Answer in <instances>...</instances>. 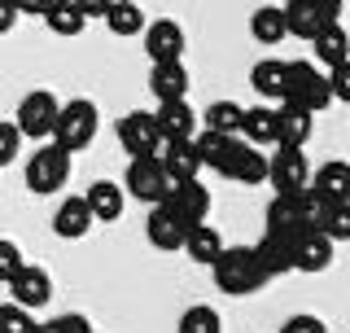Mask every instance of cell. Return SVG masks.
Returning a JSON list of instances; mask_svg holds the SVG:
<instances>
[{
    "instance_id": "cell-19",
    "label": "cell",
    "mask_w": 350,
    "mask_h": 333,
    "mask_svg": "<svg viewBox=\"0 0 350 333\" xmlns=\"http://www.w3.org/2000/svg\"><path fill=\"white\" fill-rule=\"evenodd\" d=\"M145 237H149L153 250H184V237H189V228H184L175 215H167L162 206H153L149 219H145Z\"/></svg>"
},
{
    "instance_id": "cell-41",
    "label": "cell",
    "mask_w": 350,
    "mask_h": 333,
    "mask_svg": "<svg viewBox=\"0 0 350 333\" xmlns=\"http://www.w3.org/2000/svg\"><path fill=\"white\" fill-rule=\"evenodd\" d=\"M14 27H18V5H5V0H0V36L14 31Z\"/></svg>"
},
{
    "instance_id": "cell-5",
    "label": "cell",
    "mask_w": 350,
    "mask_h": 333,
    "mask_svg": "<svg viewBox=\"0 0 350 333\" xmlns=\"http://www.w3.org/2000/svg\"><path fill=\"white\" fill-rule=\"evenodd\" d=\"M57 114H62L57 97H53L49 88H36V92H27V97L18 101V119H14V127H18V136L49 140V136H53V127H57Z\"/></svg>"
},
{
    "instance_id": "cell-23",
    "label": "cell",
    "mask_w": 350,
    "mask_h": 333,
    "mask_svg": "<svg viewBox=\"0 0 350 333\" xmlns=\"http://www.w3.org/2000/svg\"><path fill=\"white\" fill-rule=\"evenodd\" d=\"M311 44H315V62H324L328 71H333V66H342V62H350V31L342 27V22L324 27Z\"/></svg>"
},
{
    "instance_id": "cell-8",
    "label": "cell",
    "mask_w": 350,
    "mask_h": 333,
    "mask_svg": "<svg viewBox=\"0 0 350 333\" xmlns=\"http://www.w3.org/2000/svg\"><path fill=\"white\" fill-rule=\"evenodd\" d=\"M162 210L175 215L184 228H197V224H206V215H211V188H206L202 180L171 184V193L162 197Z\"/></svg>"
},
{
    "instance_id": "cell-7",
    "label": "cell",
    "mask_w": 350,
    "mask_h": 333,
    "mask_svg": "<svg viewBox=\"0 0 350 333\" xmlns=\"http://www.w3.org/2000/svg\"><path fill=\"white\" fill-rule=\"evenodd\" d=\"M267 184L276 188V197H302L311 184V162L302 149H276L267 158Z\"/></svg>"
},
{
    "instance_id": "cell-26",
    "label": "cell",
    "mask_w": 350,
    "mask_h": 333,
    "mask_svg": "<svg viewBox=\"0 0 350 333\" xmlns=\"http://www.w3.org/2000/svg\"><path fill=\"white\" fill-rule=\"evenodd\" d=\"M241 136L245 145H276V110L271 106H250L245 119H241Z\"/></svg>"
},
{
    "instance_id": "cell-16",
    "label": "cell",
    "mask_w": 350,
    "mask_h": 333,
    "mask_svg": "<svg viewBox=\"0 0 350 333\" xmlns=\"http://www.w3.org/2000/svg\"><path fill=\"white\" fill-rule=\"evenodd\" d=\"M158 162H162V171H167L171 184H189V180H197V171H202V158H197L193 140H171V145H162Z\"/></svg>"
},
{
    "instance_id": "cell-36",
    "label": "cell",
    "mask_w": 350,
    "mask_h": 333,
    "mask_svg": "<svg viewBox=\"0 0 350 333\" xmlns=\"http://www.w3.org/2000/svg\"><path fill=\"white\" fill-rule=\"evenodd\" d=\"M320 237H328L333 246H337V241H350V202H346V206H333V210H328V219H324Z\"/></svg>"
},
{
    "instance_id": "cell-39",
    "label": "cell",
    "mask_w": 350,
    "mask_h": 333,
    "mask_svg": "<svg viewBox=\"0 0 350 333\" xmlns=\"http://www.w3.org/2000/svg\"><path fill=\"white\" fill-rule=\"evenodd\" d=\"M18 149H22L18 127H14V123H0V166L14 162V158H18Z\"/></svg>"
},
{
    "instance_id": "cell-12",
    "label": "cell",
    "mask_w": 350,
    "mask_h": 333,
    "mask_svg": "<svg viewBox=\"0 0 350 333\" xmlns=\"http://www.w3.org/2000/svg\"><path fill=\"white\" fill-rule=\"evenodd\" d=\"M145 53L153 66L162 62H184V27L175 18H158L145 27Z\"/></svg>"
},
{
    "instance_id": "cell-22",
    "label": "cell",
    "mask_w": 350,
    "mask_h": 333,
    "mask_svg": "<svg viewBox=\"0 0 350 333\" xmlns=\"http://www.w3.org/2000/svg\"><path fill=\"white\" fill-rule=\"evenodd\" d=\"M53 232L66 241H79L92 232V210H88L83 197H66V202L57 206V215H53Z\"/></svg>"
},
{
    "instance_id": "cell-4",
    "label": "cell",
    "mask_w": 350,
    "mask_h": 333,
    "mask_svg": "<svg viewBox=\"0 0 350 333\" xmlns=\"http://www.w3.org/2000/svg\"><path fill=\"white\" fill-rule=\"evenodd\" d=\"M284 14V31L298 40H315L324 27H333V22H342V5L337 0H289V5H280Z\"/></svg>"
},
{
    "instance_id": "cell-32",
    "label": "cell",
    "mask_w": 350,
    "mask_h": 333,
    "mask_svg": "<svg viewBox=\"0 0 350 333\" xmlns=\"http://www.w3.org/2000/svg\"><path fill=\"white\" fill-rule=\"evenodd\" d=\"M44 22H49L53 36H79V31L88 27V18L79 14V0H62V5H49V14H44Z\"/></svg>"
},
{
    "instance_id": "cell-14",
    "label": "cell",
    "mask_w": 350,
    "mask_h": 333,
    "mask_svg": "<svg viewBox=\"0 0 350 333\" xmlns=\"http://www.w3.org/2000/svg\"><path fill=\"white\" fill-rule=\"evenodd\" d=\"M153 123H158L162 145H171V140H193L197 114H193L189 101H162L158 110H153Z\"/></svg>"
},
{
    "instance_id": "cell-17",
    "label": "cell",
    "mask_w": 350,
    "mask_h": 333,
    "mask_svg": "<svg viewBox=\"0 0 350 333\" xmlns=\"http://www.w3.org/2000/svg\"><path fill=\"white\" fill-rule=\"evenodd\" d=\"M306 188L328 206H346L350 202V162H324Z\"/></svg>"
},
{
    "instance_id": "cell-13",
    "label": "cell",
    "mask_w": 350,
    "mask_h": 333,
    "mask_svg": "<svg viewBox=\"0 0 350 333\" xmlns=\"http://www.w3.org/2000/svg\"><path fill=\"white\" fill-rule=\"evenodd\" d=\"M9 303L14 307H22V312H36V307H44L53 298V276L44 272V268H36V263H22V272L9 281Z\"/></svg>"
},
{
    "instance_id": "cell-27",
    "label": "cell",
    "mask_w": 350,
    "mask_h": 333,
    "mask_svg": "<svg viewBox=\"0 0 350 333\" xmlns=\"http://www.w3.org/2000/svg\"><path fill=\"white\" fill-rule=\"evenodd\" d=\"M241 140L237 136H215V132H202V136H193V149H197V158H202V166H211V171L224 175V166L228 158L237 153Z\"/></svg>"
},
{
    "instance_id": "cell-31",
    "label": "cell",
    "mask_w": 350,
    "mask_h": 333,
    "mask_svg": "<svg viewBox=\"0 0 350 333\" xmlns=\"http://www.w3.org/2000/svg\"><path fill=\"white\" fill-rule=\"evenodd\" d=\"M202 119H206V132H215V136H237L241 119H245V106H237V101H211Z\"/></svg>"
},
{
    "instance_id": "cell-1",
    "label": "cell",
    "mask_w": 350,
    "mask_h": 333,
    "mask_svg": "<svg viewBox=\"0 0 350 333\" xmlns=\"http://www.w3.org/2000/svg\"><path fill=\"white\" fill-rule=\"evenodd\" d=\"M211 272H215V285L224 294H232V298H250L271 281V276L262 272L254 246H224V254L215 259Z\"/></svg>"
},
{
    "instance_id": "cell-20",
    "label": "cell",
    "mask_w": 350,
    "mask_h": 333,
    "mask_svg": "<svg viewBox=\"0 0 350 333\" xmlns=\"http://www.w3.org/2000/svg\"><path fill=\"white\" fill-rule=\"evenodd\" d=\"M149 92L162 101H184V92H189V71H184V62H162L149 71Z\"/></svg>"
},
{
    "instance_id": "cell-2",
    "label": "cell",
    "mask_w": 350,
    "mask_h": 333,
    "mask_svg": "<svg viewBox=\"0 0 350 333\" xmlns=\"http://www.w3.org/2000/svg\"><path fill=\"white\" fill-rule=\"evenodd\" d=\"M333 101L328 92V75L315 71V62H284V106H298L306 114H320V110Z\"/></svg>"
},
{
    "instance_id": "cell-6",
    "label": "cell",
    "mask_w": 350,
    "mask_h": 333,
    "mask_svg": "<svg viewBox=\"0 0 350 333\" xmlns=\"http://www.w3.org/2000/svg\"><path fill=\"white\" fill-rule=\"evenodd\" d=\"M70 180V153L57 149V145H40L36 153L27 158V188L31 193H57Z\"/></svg>"
},
{
    "instance_id": "cell-25",
    "label": "cell",
    "mask_w": 350,
    "mask_h": 333,
    "mask_svg": "<svg viewBox=\"0 0 350 333\" xmlns=\"http://www.w3.org/2000/svg\"><path fill=\"white\" fill-rule=\"evenodd\" d=\"M328 263H333V241L320 232H306L293 250V272H324Z\"/></svg>"
},
{
    "instance_id": "cell-21",
    "label": "cell",
    "mask_w": 350,
    "mask_h": 333,
    "mask_svg": "<svg viewBox=\"0 0 350 333\" xmlns=\"http://www.w3.org/2000/svg\"><path fill=\"white\" fill-rule=\"evenodd\" d=\"M224 175H228V180H237V184H262V180H267V153H258L254 145L241 140L237 153L224 166Z\"/></svg>"
},
{
    "instance_id": "cell-18",
    "label": "cell",
    "mask_w": 350,
    "mask_h": 333,
    "mask_svg": "<svg viewBox=\"0 0 350 333\" xmlns=\"http://www.w3.org/2000/svg\"><path fill=\"white\" fill-rule=\"evenodd\" d=\"M83 202L92 210V224H114V219L123 215V206H127V193H123V184H114V180H96L83 193Z\"/></svg>"
},
{
    "instance_id": "cell-15",
    "label": "cell",
    "mask_w": 350,
    "mask_h": 333,
    "mask_svg": "<svg viewBox=\"0 0 350 333\" xmlns=\"http://www.w3.org/2000/svg\"><path fill=\"white\" fill-rule=\"evenodd\" d=\"M315 132V119L298 106H276V149H302Z\"/></svg>"
},
{
    "instance_id": "cell-3",
    "label": "cell",
    "mask_w": 350,
    "mask_h": 333,
    "mask_svg": "<svg viewBox=\"0 0 350 333\" xmlns=\"http://www.w3.org/2000/svg\"><path fill=\"white\" fill-rule=\"evenodd\" d=\"M96 127H101V114L88 97H75V101L62 106L57 114V127H53V145L66 149V153H79L96 140Z\"/></svg>"
},
{
    "instance_id": "cell-10",
    "label": "cell",
    "mask_w": 350,
    "mask_h": 333,
    "mask_svg": "<svg viewBox=\"0 0 350 333\" xmlns=\"http://www.w3.org/2000/svg\"><path fill=\"white\" fill-rule=\"evenodd\" d=\"M118 145H123L131 158H158L162 136H158V123H153L149 110H131V114L118 119Z\"/></svg>"
},
{
    "instance_id": "cell-29",
    "label": "cell",
    "mask_w": 350,
    "mask_h": 333,
    "mask_svg": "<svg viewBox=\"0 0 350 333\" xmlns=\"http://www.w3.org/2000/svg\"><path fill=\"white\" fill-rule=\"evenodd\" d=\"M105 27L114 31V36H140V31L149 27L145 22V9L131 5V0H114V5H105Z\"/></svg>"
},
{
    "instance_id": "cell-30",
    "label": "cell",
    "mask_w": 350,
    "mask_h": 333,
    "mask_svg": "<svg viewBox=\"0 0 350 333\" xmlns=\"http://www.w3.org/2000/svg\"><path fill=\"white\" fill-rule=\"evenodd\" d=\"M250 36H254L258 44H280L289 31H284V14H280V5H262L250 14Z\"/></svg>"
},
{
    "instance_id": "cell-9",
    "label": "cell",
    "mask_w": 350,
    "mask_h": 333,
    "mask_svg": "<svg viewBox=\"0 0 350 333\" xmlns=\"http://www.w3.org/2000/svg\"><path fill=\"white\" fill-rule=\"evenodd\" d=\"M123 193L140 197V202H149V206H162V197L171 193V180H167V171H162V162L158 158H131Z\"/></svg>"
},
{
    "instance_id": "cell-11",
    "label": "cell",
    "mask_w": 350,
    "mask_h": 333,
    "mask_svg": "<svg viewBox=\"0 0 350 333\" xmlns=\"http://www.w3.org/2000/svg\"><path fill=\"white\" fill-rule=\"evenodd\" d=\"M311 232V219H306V206L302 197H271L267 206V237H280V241H298Z\"/></svg>"
},
{
    "instance_id": "cell-34",
    "label": "cell",
    "mask_w": 350,
    "mask_h": 333,
    "mask_svg": "<svg viewBox=\"0 0 350 333\" xmlns=\"http://www.w3.org/2000/svg\"><path fill=\"white\" fill-rule=\"evenodd\" d=\"M36 333H92V320L79 312H66V316H53L44 325H36Z\"/></svg>"
},
{
    "instance_id": "cell-28",
    "label": "cell",
    "mask_w": 350,
    "mask_h": 333,
    "mask_svg": "<svg viewBox=\"0 0 350 333\" xmlns=\"http://www.w3.org/2000/svg\"><path fill=\"white\" fill-rule=\"evenodd\" d=\"M250 84H254V92L267 97V101H284V62H280V58H262V62H254V71H250Z\"/></svg>"
},
{
    "instance_id": "cell-38",
    "label": "cell",
    "mask_w": 350,
    "mask_h": 333,
    "mask_svg": "<svg viewBox=\"0 0 350 333\" xmlns=\"http://www.w3.org/2000/svg\"><path fill=\"white\" fill-rule=\"evenodd\" d=\"M328 92H333V101H346L350 106V62H342V66L328 71Z\"/></svg>"
},
{
    "instance_id": "cell-24",
    "label": "cell",
    "mask_w": 350,
    "mask_h": 333,
    "mask_svg": "<svg viewBox=\"0 0 350 333\" xmlns=\"http://www.w3.org/2000/svg\"><path fill=\"white\" fill-rule=\"evenodd\" d=\"M184 254H189L193 263H206V268H215V259L224 254V237H219L215 224H197L189 228V237H184Z\"/></svg>"
},
{
    "instance_id": "cell-37",
    "label": "cell",
    "mask_w": 350,
    "mask_h": 333,
    "mask_svg": "<svg viewBox=\"0 0 350 333\" xmlns=\"http://www.w3.org/2000/svg\"><path fill=\"white\" fill-rule=\"evenodd\" d=\"M18 272H22V250L14 246V241L0 237V285H9Z\"/></svg>"
},
{
    "instance_id": "cell-40",
    "label": "cell",
    "mask_w": 350,
    "mask_h": 333,
    "mask_svg": "<svg viewBox=\"0 0 350 333\" xmlns=\"http://www.w3.org/2000/svg\"><path fill=\"white\" fill-rule=\"evenodd\" d=\"M276 333H328V329H324L320 316H289Z\"/></svg>"
},
{
    "instance_id": "cell-33",
    "label": "cell",
    "mask_w": 350,
    "mask_h": 333,
    "mask_svg": "<svg viewBox=\"0 0 350 333\" xmlns=\"http://www.w3.org/2000/svg\"><path fill=\"white\" fill-rule=\"evenodd\" d=\"M175 333H224V320H219V312L211 303H197V307H189V312L180 316Z\"/></svg>"
},
{
    "instance_id": "cell-35",
    "label": "cell",
    "mask_w": 350,
    "mask_h": 333,
    "mask_svg": "<svg viewBox=\"0 0 350 333\" xmlns=\"http://www.w3.org/2000/svg\"><path fill=\"white\" fill-rule=\"evenodd\" d=\"M0 333H36V316L14 303H0Z\"/></svg>"
}]
</instances>
